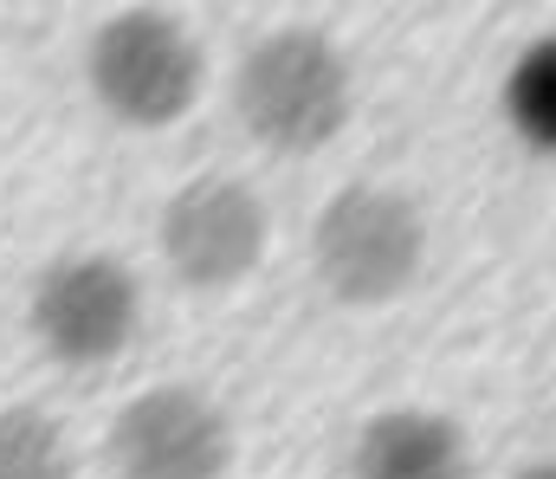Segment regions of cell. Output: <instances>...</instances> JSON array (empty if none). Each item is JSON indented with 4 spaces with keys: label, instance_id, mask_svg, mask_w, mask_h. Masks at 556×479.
Masks as SVG:
<instances>
[{
    "label": "cell",
    "instance_id": "cell-1",
    "mask_svg": "<svg viewBox=\"0 0 556 479\" xmlns=\"http://www.w3.org/2000/svg\"><path fill=\"white\" fill-rule=\"evenodd\" d=\"M350 104H356L350 59L311 26L266 33L260 46H247L233 72V111L247 137L278 156H317L324 143H337L350 124Z\"/></svg>",
    "mask_w": 556,
    "mask_h": 479
},
{
    "label": "cell",
    "instance_id": "cell-2",
    "mask_svg": "<svg viewBox=\"0 0 556 479\" xmlns=\"http://www.w3.org/2000/svg\"><path fill=\"white\" fill-rule=\"evenodd\" d=\"M311 266L330 299L343 305H389L427 266V220L420 201L389 181L337 188L311 220Z\"/></svg>",
    "mask_w": 556,
    "mask_h": 479
},
{
    "label": "cell",
    "instance_id": "cell-3",
    "mask_svg": "<svg viewBox=\"0 0 556 479\" xmlns=\"http://www.w3.org/2000/svg\"><path fill=\"white\" fill-rule=\"evenodd\" d=\"M85 78H91V98L104 104L111 124L168 130L194 111V98L207 85V59L181 20L137 7V13H117L91 33Z\"/></svg>",
    "mask_w": 556,
    "mask_h": 479
},
{
    "label": "cell",
    "instance_id": "cell-4",
    "mask_svg": "<svg viewBox=\"0 0 556 479\" xmlns=\"http://www.w3.org/2000/svg\"><path fill=\"white\" fill-rule=\"evenodd\" d=\"M26 324L39 350L65 369H104L137 343L142 292L137 273L111 253H65L33 279Z\"/></svg>",
    "mask_w": 556,
    "mask_h": 479
},
{
    "label": "cell",
    "instance_id": "cell-5",
    "mask_svg": "<svg viewBox=\"0 0 556 479\" xmlns=\"http://www.w3.org/2000/svg\"><path fill=\"white\" fill-rule=\"evenodd\" d=\"M266 240H273V214L240 175H194L162 201V220H155L162 266L188 292L240 286L266 260Z\"/></svg>",
    "mask_w": 556,
    "mask_h": 479
},
{
    "label": "cell",
    "instance_id": "cell-6",
    "mask_svg": "<svg viewBox=\"0 0 556 479\" xmlns=\"http://www.w3.org/2000/svg\"><path fill=\"white\" fill-rule=\"evenodd\" d=\"M104 454L117 479H227L233 421L214 395L188 382H155L117 408Z\"/></svg>",
    "mask_w": 556,
    "mask_h": 479
},
{
    "label": "cell",
    "instance_id": "cell-7",
    "mask_svg": "<svg viewBox=\"0 0 556 479\" xmlns=\"http://www.w3.org/2000/svg\"><path fill=\"white\" fill-rule=\"evenodd\" d=\"M472 454L453 415L440 408H382L363 421L356 454H350V479H466Z\"/></svg>",
    "mask_w": 556,
    "mask_h": 479
},
{
    "label": "cell",
    "instance_id": "cell-8",
    "mask_svg": "<svg viewBox=\"0 0 556 479\" xmlns=\"http://www.w3.org/2000/svg\"><path fill=\"white\" fill-rule=\"evenodd\" d=\"M72 474H78L72 441L46 408H33V402L0 408V479H72Z\"/></svg>",
    "mask_w": 556,
    "mask_h": 479
},
{
    "label": "cell",
    "instance_id": "cell-9",
    "mask_svg": "<svg viewBox=\"0 0 556 479\" xmlns=\"http://www.w3.org/2000/svg\"><path fill=\"white\" fill-rule=\"evenodd\" d=\"M505 117L525 143L551 150L556 156V39H538L518 65H511V85H505Z\"/></svg>",
    "mask_w": 556,
    "mask_h": 479
},
{
    "label": "cell",
    "instance_id": "cell-10",
    "mask_svg": "<svg viewBox=\"0 0 556 479\" xmlns=\"http://www.w3.org/2000/svg\"><path fill=\"white\" fill-rule=\"evenodd\" d=\"M511 479H556V461H538V467H518Z\"/></svg>",
    "mask_w": 556,
    "mask_h": 479
}]
</instances>
